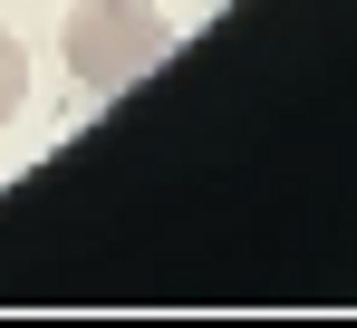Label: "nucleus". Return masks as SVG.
Returning <instances> with one entry per match:
<instances>
[{"label":"nucleus","mask_w":357,"mask_h":328,"mask_svg":"<svg viewBox=\"0 0 357 328\" xmlns=\"http://www.w3.org/2000/svg\"><path fill=\"white\" fill-rule=\"evenodd\" d=\"M59 58H68V87L77 97H126L135 77H155L174 58V20L155 0H68Z\"/></svg>","instance_id":"nucleus-1"},{"label":"nucleus","mask_w":357,"mask_h":328,"mask_svg":"<svg viewBox=\"0 0 357 328\" xmlns=\"http://www.w3.org/2000/svg\"><path fill=\"white\" fill-rule=\"evenodd\" d=\"M29 107V49H20V29H0V126H20Z\"/></svg>","instance_id":"nucleus-2"}]
</instances>
